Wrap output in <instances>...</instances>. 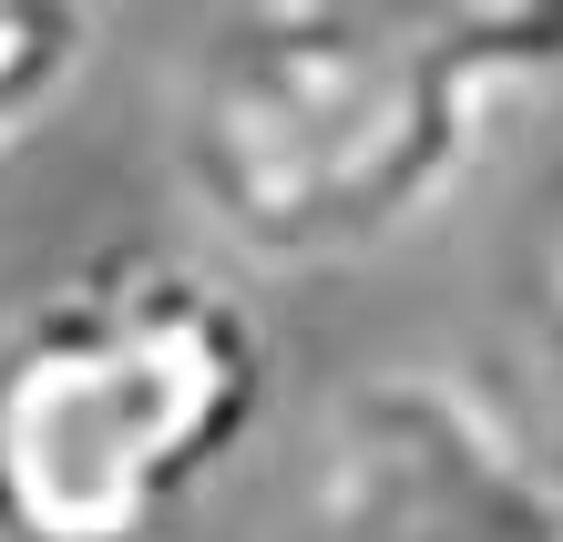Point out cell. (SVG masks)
<instances>
[{
	"instance_id": "1",
	"label": "cell",
	"mask_w": 563,
	"mask_h": 542,
	"mask_svg": "<svg viewBox=\"0 0 563 542\" xmlns=\"http://www.w3.org/2000/svg\"><path fill=\"white\" fill-rule=\"evenodd\" d=\"M503 92L430 42L410 0H216L164 164L225 266H358L482 175Z\"/></svg>"
},
{
	"instance_id": "2",
	"label": "cell",
	"mask_w": 563,
	"mask_h": 542,
	"mask_svg": "<svg viewBox=\"0 0 563 542\" xmlns=\"http://www.w3.org/2000/svg\"><path fill=\"white\" fill-rule=\"evenodd\" d=\"M277 410L225 256L103 246L0 318V542H164Z\"/></svg>"
},
{
	"instance_id": "3",
	"label": "cell",
	"mask_w": 563,
	"mask_h": 542,
	"mask_svg": "<svg viewBox=\"0 0 563 542\" xmlns=\"http://www.w3.org/2000/svg\"><path fill=\"white\" fill-rule=\"evenodd\" d=\"M308 542H563V461L492 379L379 358L318 399L297 461Z\"/></svg>"
},
{
	"instance_id": "4",
	"label": "cell",
	"mask_w": 563,
	"mask_h": 542,
	"mask_svg": "<svg viewBox=\"0 0 563 542\" xmlns=\"http://www.w3.org/2000/svg\"><path fill=\"white\" fill-rule=\"evenodd\" d=\"M103 62V0H0V185Z\"/></svg>"
},
{
	"instance_id": "5",
	"label": "cell",
	"mask_w": 563,
	"mask_h": 542,
	"mask_svg": "<svg viewBox=\"0 0 563 542\" xmlns=\"http://www.w3.org/2000/svg\"><path fill=\"white\" fill-rule=\"evenodd\" d=\"M472 82L512 92H553L563 82V0H410Z\"/></svg>"
},
{
	"instance_id": "6",
	"label": "cell",
	"mask_w": 563,
	"mask_h": 542,
	"mask_svg": "<svg viewBox=\"0 0 563 542\" xmlns=\"http://www.w3.org/2000/svg\"><path fill=\"white\" fill-rule=\"evenodd\" d=\"M522 318H533L543 368L563 379V185L533 206V225H522Z\"/></svg>"
}]
</instances>
